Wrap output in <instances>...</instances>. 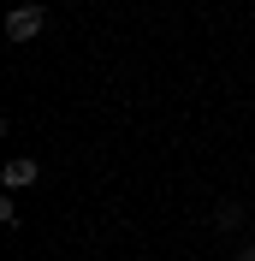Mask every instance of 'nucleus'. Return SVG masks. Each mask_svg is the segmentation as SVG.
Returning <instances> with one entry per match:
<instances>
[{
	"mask_svg": "<svg viewBox=\"0 0 255 261\" xmlns=\"http://www.w3.org/2000/svg\"><path fill=\"white\" fill-rule=\"evenodd\" d=\"M238 261H255V249H243V255H238Z\"/></svg>",
	"mask_w": 255,
	"mask_h": 261,
	"instance_id": "7ed1b4c3",
	"label": "nucleus"
},
{
	"mask_svg": "<svg viewBox=\"0 0 255 261\" xmlns=\"http://www.w3.org/2000/svg\"><path fill=\"white\" fill-rule=\"evenodd\" d=\"M6 184H36V161H6Z\"/></svg>",
	"mask_w": 255,
	"mask_h": 261,
	"instance_id": "f03ea898",
	"label": "nucleus"
},
{
	"mask_svg": "<svg viewBox=\"0 0 255 261\" xmlns=\"http://www.w3.org/2000/svg\"><path fill=\"white\" fill-rule=\"evenodd\" d=\"M6 36H12V42H30V36H42V12H36V6H18V12H6Z\"/></svg>",
	"mask_w": 255,
	"mask_h": 261,
	"instance_id": "f257e3e1",
	"label": "nucleus"
}]
</instances>
